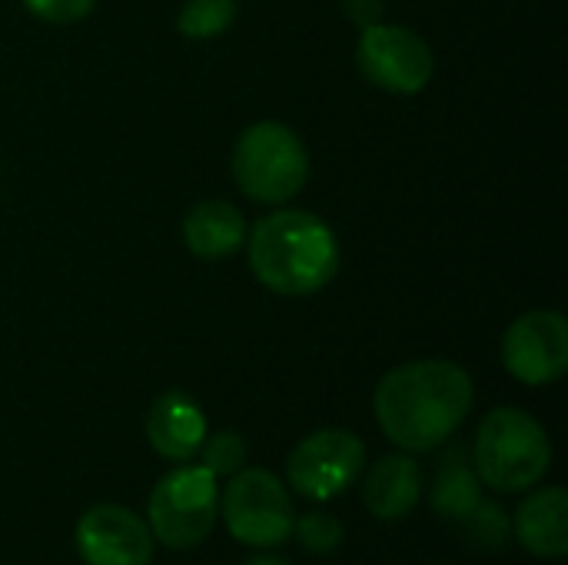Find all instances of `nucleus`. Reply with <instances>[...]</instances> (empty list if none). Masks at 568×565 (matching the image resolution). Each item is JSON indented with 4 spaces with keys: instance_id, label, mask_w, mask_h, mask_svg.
<instances>
[{
    "instance_id": "nucleus-1",
    "label": "nucleus",
    "mask_w": 568,
    "mask_h": 565,
    "mask_svg": "<svg viewBox=\"0 0 568 565\" xmlns=\"http://www.w3.org/2000/svg\"><path fill=\"white\" fill-rule=\"evenodd\" d=\"M476 386L453 360H416L389 370L376 393L373 413L379 430L406 453L443 446L469 416Z\"/></svg>"
},
{
    "instance_id": "nucleus-2",
    "label": "nucleus",
    "mask_w": 568,
    "mask_h": 565,
    "mask_svg": "<svg viewBox=\"0 0 568 565\" xmlns=\"http://www.w3.org/2000/svg\"><path fill=\"white\" fill-rule=\"evenodd\" d=\"M250 270L276 296H310L339 270L336 233L306 210H276L250 233Z\"/></svg>"
},
{
    "instance_id": "nucleus-3",
    "label": "nucleus",
    "mask_w": 568,
    "mask_h": 565,
    "mask_svg": "<svg viewBox=\"0 0 568 565\" xmlns=\"http://www.w3.org/2000/svg\"><path fill=\"white\" fill-rule=\"evenodd\" d=\"M552 463V446L536 416L526 410H493L476 433L473 466L479 483L496 493L532 490Z\"/></svg>"
},
{
    "instance_id": "nucleus-4",
    "label": "nucleus",
    "mask_w": 568,
    "mask_h": 565,
    "mask_svg": "<svg viewBox=\"0 0 568 565\" xmlns=\"http://www.w3.org/2000/svg\"><path fill=\"white\" fill-rule=\"evenodd\" d=\"M230 170L243 196L253 203H286L310 180V153L300 133L280 120H260L246 127L233 147Z\"/></svg>"
},
{
    "instance_id": "nucleus-5",
    "label": "nucleus",
    "mask_w": 568,
    "mask_h": 565,
    "mask_svg": "<svg viewBox=\"0 0 568 565\" xmlns=\"http://www.w3.org/2000/svg\"><path fill=\"white\" fill-rule=\"evenodd\" d=\"M220 493L206 466H180L166 473L150 493L153 536L170 549H193L216 523Z\"/></svg>"
},
{
    "instance_id": "nucleus-6",
    "label": "nucleus",
    "mask_w": 568,
    "mask_h": 565,
    "mask_svg": "<svg viewBox=\"0 0 568 565\" xmlns=\"http://www.w3.org/2000/svg\"><path fill=\"white\" fill-rule=\"evenodd\" d=\"M223 519L240 543L270 549L293 536L296 509L273 473L236 470L223 493Z\"/></svg>"
},
{
    "instance_id": "nucleus-7",
    "label": "nucleus",
    "mask_w": 568,
    "mask_h": 565,
    "mask_svg": "<svg viewBox=\"0 0 568 565\" xmlns=\"http://www.w3.org/2000/svg\"><path fill=\"white\" fill-rule=\"evenodd\" d=\"M356 63L369 83L399 97L423 93L436 73L433 47L409 27L383 20L363 30L356 43Z\"/></svg>"
},
{
    "instance_id": "nucleus-8",
    "label": "nucleus",
    "mask_w": 568,
    "mask_h": 565,
    "mask_svg": "<svg viewBox=\"0 0 568 565\" xmlns=\"http://www.w3.org/2000/svg\"><path fill=\"white\" fill-rule=\"evenodd\" d=\"M363 463H366V446L356 433L320 430L290 453L286 476L300 496L326 503L356 483Z\"/></svg>"
},
{
    "instance_id": "nucleus-9",
    "label": "nucleus",
    "mask_w": 568,
    "mask_h": 565,
    "mask_svg": "<svg viewBox=\"0 0 568 565\" xmlns=\"http://www.w3.org/2000/svg\"><path fill=\"white\" fill-rule=\"evenodd\" d=\"M503 363L526 386H546L568 370V323L556 310H532L509 323L503 336Z\"/></svg>"
},
{
    "instance_id": "nucleus-10",
    "label": "nucleus",
    "mask_w": 568,
    "mask_h": 565,
    "mask_svg": "<svg viewBox=\"0 0 568 565\" xmlns=\"http://www.w3.org/2000/svg\"><path fill=\"white\" fill-rule=\"evenodd\" d=\"M77 553L87 565H150L153 536L123 506H93L77 523Z\"/></svg>"
},
{
    "instance_id": "nucleus-11",
    "label": "nucleus",
    "mask_w": 568,
    "mask_h": 565,
    "mask_svg": "<svg viewBox=\"0 0 568 565\" xmlns=\"http://www.w3.org/2000/svg\"><path fill=\"white\" fill-rule=\"evenodd\" d=\"M146 440L150 446L173 463L196 456L206 440V416L186 393H163L146 413Z\"/></svg>"
},
{
    "instance_id": "nucleus-12",
    "label": "nucleus",
    "mask_w": 568,
    "mask_h": 565,
    "mask_svg": "<svg viewBox=\"0 0 568 565\" xmlns=\"http://www.w3.org/2000/svg\"><path fill=\"white\" fill-rule=\"evenodd\" d=\"M516 536L523 549L542 559H562L568 553V493L546 486L523 500L516 513Z\"/></svg>"
},
{
    "instance_id": "nucleus-13",
    "label": "nucleus",
    "mask_w": 568,
    "mask_h": 565,
    "mask_svg": "<svg viewBox=\"0 0 568 565\" xmlns=\"http://www.w3.org/2000/svg\"><path fill=\"white\" fill-rule=\"evenodd\" d=\"M246 220L226 200H203L183 220V243L200 260L233 256L246 243Z\"/></svg>"
},
{
    "instance_id": "nucleus-14",
    "label": "nucleus",
    "mask_w": 568,
    "mask_h": 565,
    "mask_svg": "<svg viewBox=\"0 0 568 565\" xmlns=\"http://www.w3.org/2000/svg\"><path fill=\"white\" fill-rule=\"evenodd\" d=\"M419 496H423V473H419L416 460L399 456V453L383 456L363 483L366 509L386 523L409 516V509L419 503Z\"/></svg>"
},
{
    "instance_id": "nucleus-15",
    "label": "nucleus",
    "mask_w": 568,
    "mask_h": 565,
    "mask_svg": "<svg viewBox=\"0 0 568 565\" xmlns=\"http://www.w3.org/2000/svg\"><path fill=\"white\" fill-rule=\"evenodd\" d=\"M429 503L449 523H463L479 506V476H476V466H469L466 450H449L439 460Z\"/></svg>"
},
{
    "instance_id": "nucleus-16",
    "label": "nucleus",
    "mask_w": 568,
    "mask_h": 565,
    "mask_svg": "<svg viewBox=\"0 0 568 565\" xmlns=\"http://www.w3.org/2000/svg\"><path fill=\"white\" fill-rule=\"evenodd\" d=\"M236 10V0H186L176 17V30L186 40H213L233 27Z\"/></svg>"
},
{
    "instance_id": "nucleus-17",
    "label": "nucleus",
    "mask_w": 568,
    "mask_h": 565,
    "mask_svg": "<svg viewBox=\"0 0 568 565\" xmlns=\"http://www.w3.org/2000/svg\"><path fill=\"white\" fill-rule=\"evenodd\" d=\"M463 529H466V536H469V543L473 546H479V549H499L506 539H509V516L496 506V503H483L479 500V506L463 519Z\"/></svg>"
},
{
    "instance_id": "nucleus-18",
    "label": "nucleus",
    "mask_w": 568,
    "mask_h": 565,
    "mask_svg": "<svg viewBox=\"0 0 568 565\" xmlns=\"http://www.w3.org/2000/svg\"><path fill=\"white\" fill-rule=\"evenodd\" d=\"M196 453L203 460L200 466H206L213 476H233L246 463V440L240 433L226 430V433H216L213 440H203V446Z\"/></svg>"
},
{
    "instance_id": "nucleus-19",
    "label": "nucleus",
    "mask_w": 568,
    "mask_h": 565,
    "mask_svg": "<svg viewBox=\"0 0 568 565\" xmlns=\"http://www.w3.org/2000/svg\"><path fill=\"white\" fill-rule=\"evenodd\" d=\"M293 533L300 536V546L313 556H329L343 546V526L329 513H306L293 523Z\"/></svg>"
},
{
    "instance_id": "nucleus-20",
    "label": "nucleus",
    "mask_w": 568,
    "mask_h": 565,
    "mask_svg": "<svg viewBox=\"0 0 568 565\" xmlns=\"http://www.w3.org/2000/svg\"><path fill=\"white\" fill-rule=\"evenodd\" d=\"M97 0H23V7L47 23H77L93 10Z\"/></svg>"
},
{
    "instance_id": "nucleus-21",
    "label": "nucleus",
    "mask_w": 568,
    "mask_h": 565,
    "mask_svg": "<svg viewBox=\"0 0 568 565\" xmlns=\"http://www.w3.org/2000/svg\"><path fill=\"white\" fill-rule=\"evenodd\" d=\"M383 10H386L383 0H343V13H346L353 23H359L363 30L373 27V23H379V20H383Z\"/></svg>"
},
{
    "instance_id": "nucleus-22",
    "label": "nucleus",
    "mask_w": 568,
    "mask_h": 565,
    "mask_svg": "<svg viewBox=\"0 0 568 565\" xmlns=\"http://www.w3.org/2000/svg\"><path fill=\"white\" fill-rule=\"evenodd\" d=\"M243 565H290L286 559H280V556H256V559H250V563Z\"/></svg>"
}]
</instances>
